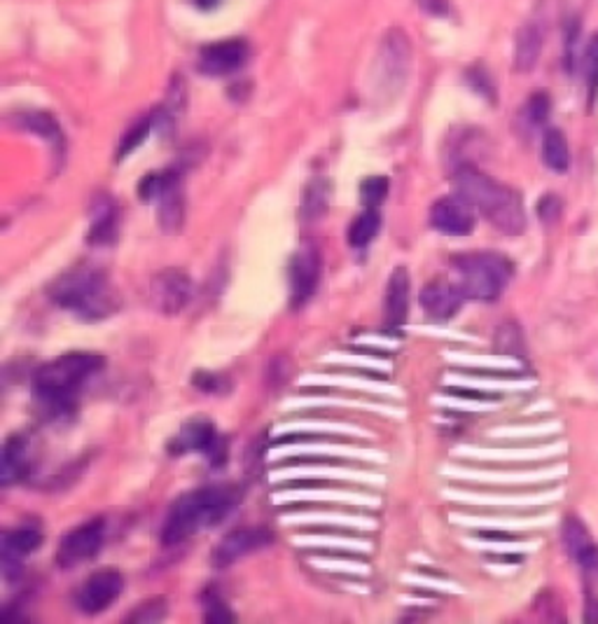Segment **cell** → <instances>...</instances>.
<instances>
[{"instance_id": "6da1fadb", "label": "cell", "mask_w": 598, "mask_h": 624, "mask_svg": "<svg viewBox=\"0 0 598 624\" xmlns=\"http://www.w3.org/2000/svg\"><path fill=\"white\" fill-rule=\"evenodd\" d=\"M106 367V358L94 351H71L40 365L33 375V400L47 421H68L77 409V394Z\"/></svg>"}, {"instance_id": "7a4b0ae2", "label": "cell", "mask_w": 598, "mask_h": 624, "mask_svg": "<svg viewBox=\"0 0 598 624\" xmlns=\"http://www.w3.org/2000/svg\"><path fill=\"white\" fill-rule=\"evenodd\" d=\"M453 185L458 194L503 234L520 237L526 229V211L520 192L498 183L491 175L474 169L472 164H461L453 171Z\"/></svg>"}, {"instance_id": "3957f363", "label": "cell", "mask_w": 598, "mask_h": 624, "mask_svg": "<svg viewBox=\"0 0 598 624\" xmlns=\"http://www.w3.org/2000/svg\"><path fill=\"white\" fill-rule=\"evenodd\" d=\"M50 300L79 321L96 323L117 314L122 300L115 292L104 269L92 265H77L50 286Z\"/></svg>"}, {"instance_id": "277c9868", "label": "cell", "mask_w": 598, "mask_h": 624, "mask_svg": "<svg viewBox=\"0 0 598 624\" xmlns=\"http://www.w3.org/2000/svg\"><path fill=\"white\" fill-rule=\"evenodd\" d=\"M242 492L236 486H199L178 498L164 519L162 542L178 545L202 529H211L232 515Z\"/></svg>"}, {"instance_id": "5b68a950", "label": "cell", "mask_w": 598, "mask_h": 624, "mask_svg": "<svg viewBox=\"0 0 598 624\" xmlns=\"http://www.w3.org/2000/svg\"><path fill=\"white\" fill-rule=\"evenodd\" d=\"M453 269L466 298L474 302H495L514 275L512 260L493 250L461 252L453 258Z\"/></svg>"}, {"instance_id": "8992f818", "label": "cell", "mask_w": 598, "mask_h": 624, "mask_svg": "<svg viewBox=\"0 0 598 624\" xmlns=\"http://www.w3.org/2000/svg\"><path fill=\"white\" fill-rule=\"evenodd\" d=\"M167 452L171 456L183 454H202L209 459L213 467H221L227 463V444L217 435L213 421L209 419H192L188 421L178 435L167 444Z\"/></svg>"}, {"instance_id": "52a82bcc", "label": "cell", "mask_w": 598, "mask_h": 624, "mask_svg": "<svg viewBox=\"0 0 598 624\" xmlns=\"http://www.w3.org/2000/svg\"><path fill=\"white\" fill-rule=\"evenodd\" d=\"M104 540H106V521L102 517L89 519L85 524L75 526V529H71L62 538L54 561L66 571L75 569L79 563H85L87 559H94L98 552H102Z\"/></svg>"}, {"instance_id": "ba28073f", "label": "cell", "mask_w": 598, "mask_h": 624, "mask_svg": "<svg viewBox=\"0 0 598 624\" xmlns=\"http://www.w3.org/2000/svg\"><path fill=\"white\" fill-rule=\"evenodd\" d=\"M321 250L313 244H305L295 250L288 267L292 309H302L316 295L318 283H321Z\"/></svg>"}, {"instance_id": "9c48e42d", "label": "cell", "mask_w": 598, "mask_h": 624, "mask_svg": "<svg viewBox=\"0 0 598 624\" xmlns=\"http://www.w3.org/2000/svg\"><path fill=\"white\" fill-rule=\"evenodd\" d=\"M376 66L382 83L393 87V92L403 87L412 66V45L403 29H391L384 35V41L376 52Z\"/></svg>"}, {"instance_id": "30bf717a", "label": "cell", "mask_w": 598, "mask_h": 624, "mask_svg": "<svg viewBox=\"0 0 598 624\" xmlns=\"http://www.w3.org/2000/svg\"><path fill=\"white\" fill-rule=\"evenodd\" d=\"M125 590V578L117 569H102L92 573L75 594L77 609L87 615L108 611Z\"/></svg>"}, {"instance_id": "8fae6325", "label": "cell", "mask_w": 598, "mask_h": 624, "mask_svg": "<svg viewBox=\"0 0 598 624\" xmlns=\"http://www.w3.org/2000/svg\"><path fill=\"white\" fill-rule=\"evenodd\" d=\"M43 529H40L38 521H26L19 524L17 529L6 531L3 536V552H0V559H3V575L8 582H17L22 578L24 571V559L31 557L40 545H43Z\"/></svg>"}, {"instance_id": "7c38bea8", "label": "cell", "mask_w": 598, "mask_h": 624, "mask_svg": "<svg viewBox=\"0 0 598 624\" xmlns=\"http://www.w3.org/2000/svg\"><path fill=\"white\" fill-rule=\"evenodd\" d=\"M271 542H274V534L271 529H267V526H246V529H234L215 545L211 561L215 569H227L242 557L269 548Z\"/></svg>"}, {"instance_id": "4fadbf2b", "label": "cell", "mask_w": 598, "mask_h": 624, "mask_svg": "<svg viewBox=\"0 0 598 624\" xmlns=\"http://www.w3.org/2000/svg\"><path fill=\"white\" fill-rule=\"evenodd\" d=\"M192 300V279L183 269H164L152 279V304L164 316H175Z\"/></svg>"}, {"instance_id": "5bb4252c", "label": "cell", "mask_w": 598, "mask_h": 624, "mask_svg": "<svg viewBox=\"0 0 598 624\" xmlns=\"http://www.w3.org/2000/svg\"><path fill=\"white\" fill-rule=\"evenodd\" d=\"M474 208L461 194L437 200L430 208V225L445 237H468L474 232Z\"/></svg>"}, {"instance_id": "9a60e30c", "label": "cell", "mask_w": 598, "mask_h": 624, "mask_svg": "<svg viewBox=\"0 0 598 624\" xmlns=\"http://www.w3.org/2000/svg\"><path fill=\"white\" fill-rule=\"evenodd\" d=\"M466 300L468 298H466L461 283H451L442 279L424 286L421 295H418V302H421L426 316L435 321H451L458 311L463 309Z\"/></svg>"}, {"instance_id": "2e32d148", "label": "cell", "mask_w": 598, "mask_h": 624, "mask_svg": "<svg viewBox=\"0 0 598 624\" xmlns=\"http://www.w3.org/2000/svg\"><path fill=\"white\" fill-rule=\"evenodd\" d=\"M562 538L566 545V552L570 559L583 569L585 578L596 580L598 578V545L587 531V526L577 517H566Z\"/></svg>"}, {"instance_id": "e0dca14e", "label": "cell", "mask_w": 598, "mask_h": 624, "mask_svg": "<svg viewBox=\"0 0 598 624\" xmlns=\"http://www.w3.org/2000/svg\"><path fill=\"white\" fill-rule=\"evenodd\" d=\"M246 56H248V45L244 41H238V37L213 43L202 50V56H199V71L211 77H223L242 68Z\"/></svg>"}, {"instance_id": "ac0fdd59", "label": "cell", "mask_w": 598, "mask_h": 624, "mask_svg": "<svg viewBox=\"0 0 598 624\" xmlns=\"http://www.w3.org/2000/svg\"><path fill=\"white\" fill-rule=\"evenodd\" d=\"M31 438L24 433H12L3 447V465H0V480L3 486L22 482L31 475Z\"/></svg>"}, {"instance_id": "d6986e66", "label": "cell", "mask_w": 598, "mask_h": 624, "mask_svg": "<svg viewBox=\"0 0 598 624\" xmlns=\"http://www.w3.org/2000/svg\"><path fill=\"white\" fill-rule=\"evenodd\" d=\"M409 314V271L405 267H395L388 277L384 316L391 327H403Z\"/></svg>"}, {"instance_id": "ffe728a7", "label": "cell", "mask_w": 598, "mask_h": 624, "mask_svg": "<svg viewBox=\"0 0 598 624\" xmlns=\"http://www.w3.org/2000/svg\"><path fill=\"white\" fill-rule=\"evenodd\" d=\"M117 206L106 194H98L94 202V218L87 239L92 246H108L117 239Z\"/></svg>"}, {"instance_id": "44dd1931", "label": "cell", "mask_w": 598, "mask_h": 624, "mask_svg": "<svg viewBox=\"0 0 598 624\" xmlns=\"http://www.w3.org/2000/svg\"><path fill=\"white\" fill-rule=\"evenodd\" d=\"M543 52V33L535 24H526L516 31L514 37V68L520 73H528L535 68L537 58Z\"/></svg>"}, {"instance_id": "7402d4cb", "label": "cell", "mask_w": 598, "mask_h": 624, "mask_svg": "<svg viewBox=\"0 0 598 624\" xmlns=\"http://www.w3.org/2000/svg\"><path fill=\"white\" fill-rule=\"evenodd\" d=\"M19 125H22L26 131L40 136V139H45L47 143H52L54 148L64 150V133L58 122L47 110H33V112H24L19 117Z\"/></svg>"}, {"instance_id": "603a6c76", "label": "cell", "mask_w": 598, "mask_h": 624, "mask_svg": "<svg viewBox=\"0 0 598 624\" xmlns=\"http://www.w3.org/2000/svg\"><path fill=\"white\" fill-rule=\"evenodd\" d=\"M543 160L545 164L556 171L566 173L570 166V146L562 129H547L543 139Z\"/></svg>"}, {"instance_id": "cb8c5ba5", "label": "cell", "mask_w": 598, "mask_h": 624, "mask_svg": "<svg viewBox=\"0 0 598 624\" xmlns=\"http://www.w3.org/2000/svg\"><path fill=\"white\" fill-rule=\"evenodd\" d=\"M382 229V216H378L376 208H365L361 216H357L351 225H349V244L353 248H365L374 241V237Z\"/></svg>"}, {"instance_id": "d4e9b609", "label": "cell", "mask_w": 598, "mask_h": 624, "mask_svg": "<svg viewBox=\"0 0 598 624\" xmlns=\"http://www.w3.org/2000/svg\"><path fill=\"white\" fill-rule=\"evenodd\" d=\"M328 202H330V183L325 179H316L313 183H309L302 208H299L302 211V220L305 223L321 220L328 211Z\"/></svg>"}, {"instance_id": "484cf974", "label": "cell", "mask_w": 598, "mask_h": 624, "mask_svg": "<svg viewBox=\"0 0 598 624\" xmlns=\"http://www.w3.org/2000/svg\"><path fill=\"white\" fill-rule=\"evenodd\" d=\"M178 187V173L175 171H157V173H148L146 179L138 183V197L143 202H152V200H162L164 194H169L171 190Z\"/></svg>"}, {"instance_id": "4316f807", "label": "cell", "mask_w": 598, "mask_h": 624, "mask_svg": "<svg viewBox=\"0 0 598 624\" xmlns=\"http://www.w3.org/2000/svg\"><path fill=\"white\" fill-rule=\"evenodd\" d=\"M183 213H185L183 197L175 187L162 197V206H159V225H162L164 232H178L183 225Z\"/></svg>"}, {"instance_id": "83f0119b", "label": "cell", "mask_w": 598, "mask_h": 624, "mask_svg": "<svg viewBox=\"0 0 598 624\" xmlns=\"http://www.w3.org/2000/svg\"><path fill=\"white\" fill-rule=\"evenodd\" d=\"M157 122H159V112H150V115L143 117V120H138V122L125 133L122 143H119L117 160H125L127 154H131L138 146H141V143L148 139V133L157 127Z\"/></svg>"}, {"instance_id": "f1b7e54d", "label": "cell", "mask_w": 598, "mask_h": 624, "mask_svg": "<svg viewBox=\"0 0 598 624\" xmlns=\"http://www.w3.org/2000/svg\"><path fill=\"white\" fill-rule=\"evenodd\" d=\"M202 609H204V622L209 624H232L236 622L232 609L227 606V601L217 594L215 588H209L202 594Z\"/></svg>"}, {"instance_id": "f546056e", "label": "cell", "mask_w": 598, "mask_h": 624, "mask_svg": "<svg viewBox=\"0 0 598 624\" xmlns=\"http://www.w3.org/2000/svg\"><path fill=\"white\" fill-rule=\"evenodd\" d=\"M192 386L209 396H227L232 391V379L223 373H199L192 375Z\"/></svg>"}, {"instance_id": "4dcf8cb0", "label": "cell", "mask_w": 598, "mask_h": 624, "mask_svg": "<svg viewBox=\"0 0 598 624\" xmlns=\"http://www.w3.org/2000/svg\"><path fill=\"white\" fill-rule=\"evenodd\" d=\"M167 613H169L167 596H152V599L143 601L138 609H134L127 615V622H159V620L167 617Z\"/></svg>"}, {"instance_id": "1f68e13d", "label": "cell", "mask_w": 598, "mask_h": 624, "mask_svg": "<svg viewBox=\"0 0 598 624\" xmlns=\"http://www.w3.org/2000/svg\"><path fill=\"white\" fill-rule=\"evenodd\" d=\"M388 197V179L386 175H370L361 183V202L365 208L382 206V202Z\"/></svg>"}, {"instance_id": "d6a6232c", "label": "cell", "mask_w": 598, "mask_h": 624, "mask_svg": "<svg viewBox=\"0 0 598 624\" xmlns=\"http://www.w3.org/2000/svg\"><path fill=\"white\" fill-rule=\"evenodd\" d=\"M564 204L556 194H545V197L537 202V216H541L545 223H556L562 218Z\"/></svg>"}, {"instance_id": "836d02e7", "label": "cell", "mask_w": 598, "mask_h": 624, "mask_svg": "<svg viewBox=\"0 0 598 624\" xmlns=\"http://www.w3.org/2000/svg\"><path fill=\"white\" fill-rule=\"evenodd\" d=\"M498 348L505 351V354H522V335L516 333L514 325H505L501 333L495 337Z\"/></svg>"}, {"instance_id": "e575fe53", "label": "cell", "mask_w": 598, "mask_h": 624, "mask_svg": "<svg viewBox=\"0 0 598 624\" xmlns=\"http://www.w3.org/2000/svg\"><path fill=\"white\" fill-rule=\"evenodd\" d=\"M547 115H549V99H547V94L545 92H537L531 96V101H528V117L535 122V125H543L547 120Z\"/></svg>"}, {"instance_id": "d590c367", "label": "cell", "mask_w": 598, "mask_h": 624, "mask_svg": "<svg viewBox=\"0 0 598 624\" xmlns=\"http://www.w3.org/2000/svg\"><path fill=\"white\" fill-rule=\"evenodd\" d=\"M587 66H589V94L591 99L596 96V87H598V37L591 43L589 54H587Z\"/></svg>"}, {"instance_id": "8d00e7d4", "label": "cell", "mask_w": 598, "mask_h": 624, "mask_svg": "<svg viewBox=\"0 0 598 624\" xmlns=\"http://www.w3.org/2000/svg\"><path fill=\"white\" fill-rule=\"evenodd\" d=\"M302 463H332V465H351V461L344 459H325V456H295V459H286L284 463L278 465H302Z\"/></svg>"}, {"instance_id": "74e56055", "label": "cell", "mask_w": 598, "mask_h": 624, "mask_svg": "<svg viewBox=\"0 0 598 624\" xmlns=\"http://www.w3.org/2000/svg\"><path fill=\"white\" fill-rule=\"evenodd\" d=\"M447 394L456 396V398H468V400H495L498 398V396H489V394H482V391H470V388H458V386H449Z\"/></svg>"}, {"instance_id": "f35d334b", "label": "cell", "mask_w": 598, "mask_h": 624, "mask_svg": "<svg viewBox=\"0 0 598 624\" xmlns=\"http://www.w3.org/2000/svg\"><path fill=\"white\" fill-rule=\"evenodd\" d=\"M418 6H421L426 12H430V14H447V0H418Z\"/></svg>"}, {"instance_id": "ab89813d", "label": "cell", "mask_w": 598, "mask_h": 624, "mask_svg": "<svg viewBox=\"0 0 598 624\" xmlns=\"http://www.w3.org/2000/svg\"><path fill=\"white\" fill-rule=\"evenodd\" d=\"M585 620H587V622H598V596H594V594H587Z\"/></svg>"}, {"instance_id": "60d3db41", "label": "cell", "mask_w": 598, "mask_h": 624, "mask_svg": "<svg viewBox=\"0 0 598 624\" xmlns=\"http://www.w3.org/2000/svg\"><path fill=\"white\" fill-rule=\"evenodd\" d=\"M480 536H482V538H487V540H512V536H510V534H493V531H482Z\"/></svg>"}, {"instance_id": "b9f144b4", "label": "cell", "mask_w": 598, "mask_h": 624, "mask_svg": "<svg viewBox=\"0 0 598 624\" xmlns=\"http://www.w3.org/2000/svg\"><path fill=\"white\" fill-rule=\"evenodd\" d=\"M194 3H196L199 8H204V10H211V8H215L217 3H221V0H194Z\"/></svg>"}]
</instances>
